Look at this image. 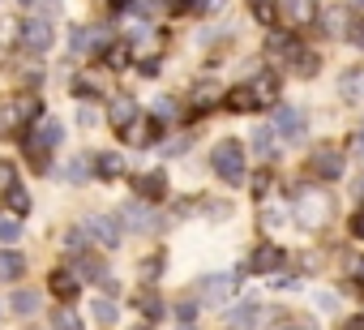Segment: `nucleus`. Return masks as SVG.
<instances>
[{
    "label": "nucleus",
    "mask_w": 364,
    "mask_h": 330,
    "mask_svg": "<svg viewBox=\"0 0 364 330\" xmlns=\"http://www.w3.org/2000/svg\"><path fill=\"white\" fill-rule=\"evenodd\" d=\"M236 292V275H206L202 279V296L206 300H228Z\"/></svg>",
    "instance_id": "obj_16"
},
{
    "label": "nucleus",
    "mask_w": 364,
    "mask_h": 330,
    "mask_svg": "<svg viewBox=\"0 0 364 330\" xmlns=\"http://www.w3.org/2000/svg\"><path fill=\"white\" fill-rule=\"evenodd\" d=\"M86 236H95L99 249H116L120 245V223L107 219V215H95V219H86Z\"/></svg>",
    "instance_id": "obj_11"
},
{
    "label": "nucleus",
    "mask_w": 364,
    "mask_h": 330,
    "mask_svg": "<svg viewBox=\"0 0 364 330\" xmlns=\"http://www.w3.org/2000/svg\"><path fill=\"white\" fill-rule=\"evenodd\" d=\"M120 223H124L129 232H154V228H159V219L150 215V206H146L141 198H137V202H129V206L120 211Z\"/></svg>",
    "instance_id": "obj_12"
},
{
    "label": "nucleus",
    "mask_w": 364,
    "mask_h": 330,
    "mask_svg": "<svg viewBox=\"0 0 364 330\" xmlns=\"http://www.w3.org/2000/svg\"><path fill=\"white\" fill-rule=\"evenodd\" d=\"M65 176H69L73 185H82V181L90 176V159H86V154H77V159L69 163V168H65Z\"/></svg>",
    "instance_id": "obj_30"
},
{
    "label": "nucleus",
    "mask_w": 364,
    "mask_h": 330,
    "mask_svg": "<svg viewBox=\"0 0 364 330\" xmlns=\"http://www.w3.org/2000/svg\"><path fill=\"white\" fill-rule=\"evenodd\" d=\"M338 95L347 103H364V69H347L343 82H338Z\"/></svg>",
    "instance_id": "obj_18"
},
{
    "label": "nucleus",
    "mask_w": 364,
    "mask_h": 330,
    "mask_svg": "<svg viewBox=\"0 0 364 330\" xmlns=\"http://www.w3.org/2000/svg\"><path fill=\"white\" fill-rule=\"evenodd\" d=\"M43 112V103L35 99V95H18V99H5L0 103V137H14V133H22L35 116Z\"/></svg>",
    "instance_id": "obj_3"
},
{
    "label": "nucleus",
    "mask_w": 364,
    "mask_h": 330,
    "mask_svg": "<svg viewBox=\"0 0 364 330\" xmlns=\"http://www.w3.org/2000/svg\"><path fill=\"white\" fill-rule=\"evenodd\" d=\"M26 5H31V9H35L39 18H52V9H56V5H52V0H26Z\"/></svg>",
    "instance_id": "obj_38"
},
{
    "label": "nucleus",
    "mask_w": 364,
    "mask_h": 330,
    "mask_svg": "<svg viewBox=\"0 0 364 330\" xmlns=\"http://www.w3.org/2000/svg\"><path fill=\"white\" fill-rule=\"evenodd\" d=\"M176 5V14H210L219 0H171Z\"/></svg>",
    "instance_id": "obj_27"
},
{
    "label": "nucleus",
    "mask_w": 364,
    "mask_h": 330,
    "mask_svg": "<svg viewBox=\"0 0 364 330\" xmlns=\"http://www.w3.org/2000/svg\"><path fill=\"white\" fill-rule=\"evenodd\" d=\"M5 211H9L14 219L31 211V193H26V189H22L18 181H14V185H5Z\"/></svg>",
    "instance_id": "obj_20"
},
{
    "label": "nucleus",
    "mask_w": 364,
    "mask_h": 330,
    "mask_svg": "<svg viewBox=\"0 0 364 330\" xmlns=\"http://www.w3.org/2000/svg\"><path fill=\"white\" fill-rule=\"evenodd\" d=\"M253 150H257L262 159H274L279 146H274V129H270V124H257V129H253Z\"/></svg>",
    "instance_id": "obj_24"
},
{
    "label": "nucleus",
    "mask_w": 364,
    "mask_h": 330,
    "mask_svg": "<svg viewBox=\"0 0 364 330\" xmlns=\"http://www.w3.org/2000/svg\"><path fill=\"white\" fill-rule=\"evenodd\" d=\"M22 39V26L18 22H5V26H0V48H14Z\"/></svg>",
    "instance_id": "obj_33"
},
{
    "label": "nucleus",
    "mask_w": 364,
    "mask_h": 330,
    "mask_svg": "<svg viewBox=\"0 0 364 330\" xmlns=\"http://www.w3.org/2000/svg\"><path fill=\"white\" fill-rule=\"evenodd\" d=\"M266 52H270L274 60L291 65V69H296V65L304 60V48H300V39H296V35H279V31H274V35L266 39Z\"/></svg>",
    "instance_id": "obj_9"
},
{
    "label": "nucleus",
    "mask_w": 364,
    "mask_h": 330,
    "mask_svg": "<svg viewBox=\"0 0 364 330\" xmlns=\"http://www.w3.org/2000/svg\"><path fill=\"white\" fill-rule=\"evenodd\" d=\"M291 215H296V223L300 228H326L330 223V215H334V198L326 193V189H300L296 193V202H291Z\"/></svg>",
    "instance_id": "obj_2"
},
{
    "label": "nucleus",
    "mask_w": 364,
    "mask_h": 330,
    "mask_svg": "<svg viewBox=\"0 0 364 330\" xmlns=\"http://www.w3.org/2000/svg\"><path fill=\"white\" fill-rule=\"evenodd\" d=\"M266 317H274V313H266V309H262V304H253V300H245L240 309H232V321H236V326H245V330H257Z\"/></svg>",
    "instance_id": "obj_17"
},
{
    "label": "nucleus",
    "mask_w": 364,
    "mask_h": 330,
    "mask_svg": "<svg viewBox=\"0 0 364 330\" xmlns=\"http://www.w3.org/2000/svg\"><path fill=\"white\" fill-rule=\"evenodd\" d=\"M18 181V172H14V163H0V189H5V185H14Z\"/></svg>",
    "instance_id": "obj_40"
},
{
    "label": "nucleus",
    "mask_w": 364,
    "mask_h": 330,
    "mask_svg": "<svg viewBox=\"0 0 364 330\" xmlns=\"http://www.w3.org/2000/svg\"><path fill=\"white\" fill-rule=\"evenodd\" d=\"M351 236H355V240H364V206L351 215Z\"/></svg>",
    "instance_id": "obj_39"
},
{
    "label": "nucleus",
    "mask_w": 364,
    "mask_h": 330,
    "mask_svg": "<svg viewBox=\"0 0 364 330\" xmlns=\"http://www.w3.org/2000/svg\"><path fill=\"white\" fill-rule=\"evenodd\" d=\"M150 137H154V124H150V120H141V124L133 120V124L124 129V142H129V146H146Z\"/></svg>",
    "instance_id": "obj_26"
},
{
    "label": "nucleus",
    "mask_w": 364,
    "mask_h": 330,
    "mask_svg": "<svg viewBox=\"0 0 364 330\" xmlns=\"http://www.w3.org/2000/svg\"><path fill=\"white\" fill-rule=\"evenodd\" d=\"M95 317H99L103 326H112V321H116V304H112L107 296H99V300H95Z\"/></svg>",
    "instance_id": "obj_32"
},
{
    "label": "nucleus",
    "mask_w": 364,
    "mask_h": 330,
    "mask_svg": "<svg viewBox=\"0 0 364 330\" xmlns=\"http://www.w3.org/2000/svg\"><path fill=\"white\" fill-rule=\"evenodd\" d=\"M22 270H26V262H22L14 249H0V283H14V279H22Z\"/></svg>",
    "instance_id": "obj_21"
},
{
    "label": "nucleus",
    "mask_w": 364,
    "mask_h": 330,
    "mask_svg": "<svg viewBox=\"0 0 364 330\" xmlns=\"http://www.w3.org/2000/svg\"><path fill=\"white\" fill-rule=\"evenodd\" d=\"M274 287H283V292H296V287H300V279H296V275H274Z\"/></svg>",
    "instance_id": "obj_37"
},
{
    "label": "nucleus",
    "mask_w": 364,
    "mask_h": 330,
    "mask_svg": "<svg viewBox=\"0 0 364 330\" xmlns=\"http://www.w3.org/2000/svg\"><path fill=\"white\" fill-rule=\"evenodd\" d=\"M274 9H279V22L300 31V26H309L317 18V0H274Z\"/></svg>",
    "instance_id": "obj_7"
},
{
    "label": "nucleus",
    "mask_w": 364,
    "mask_h": 330,
    "mask_svg": "<svg viewBox=\"0 0 364 330\" xmlns=\"http://www.w3.org/2000/svg\"><path fill=\"white\" fill-rule=\"evenodd\" d=\"M18 236H22V223H18L9 211H0V240L9 245V240H18Z\"/></svg>",
    "instance_id": "obj_28"
},
{
    "label": "nucleus",
    "mask_w": 364,
    "mask_h": 330,
    "mask_svg": "<svg viewBox=\"0 0 364 330\" xmlns=\"http://www.w3.org/2000/svg\"><path fill=\"white\" fill-rule=\"evenodd\" d=\"M133 120H137V103H133V99H129V95H116V99H112V103H107V124H112V129H120V133H124V129H129V124H133Z\"/></svg>",
    "instance_id": "obj_14"
},
{
    "label": "nucleus",
    "mask_w": 364,
    "mask_h": 330,
    "mask_svg": "<svg viewBox=\"0 0 364 330\" xmlns=\"http://www.w3.org/2000/svg\"><path fill=\"white\" fill-rule=\"evenodd\" d=\"M274 330H317L313 321H283V326H274Z\"/></svg>",
    "instance_id": "obj_44"
},
{
    "label": "nucleus",
    "mask_w": 364,
    "mask_h": 330,
    "mask_svg": "<svg viewBox=\"0 0 364 330\" xmlns=\"http://www.w3.org/2000/svg\"><path fill=\"white\" fill-rule=\"evenodd\" d=\"M360 150H364V133H360Z\"/></svg>",
    "instance_id": "obj_48"
},
{
    "label": "nucleus",
    "mask_w": 364,
    "mask_h": 330,
    "mask_svg": "<svg viewBox=\"0 0 364 330\" xmlns=\"http://www.w3.org/2000/svg\"><path fill=\"white\" fill-rule=\"evenodd\" d=\"M60 137H65V124L56 120V116H48V112H39L35 120H31V133H26V163L31 168H48L52 163V150L60 146Z\"/></svg>",
    "instance_id": "obj_1"
},
{
    "label": "nucleus",
    "mask_w": 364,
    "mask_h": 330,
    "mask_svg": "<svg viewBox=\"0 0 364 330\" xmlns=\"http://www.w3.org/2000/svg\"><path fill=\"white\" fill-rule=\"evenodd\" d=\"M279 266H283V249H274V245H257V249L249 253V262H245L249 275H270V270H279Z\"/></svg>",
    "instance_id": "obj_13"
},
{
    "label": "nucleus",
    "mask_w": 364,
    "mask_h": 330,
    "mask_svg": "<svg viewBox=\"0 0 364 330\" xmlns=\"http://www.w3.org/2000/svg\"><path fill=\"white\" fill-rule=\"evenodd\" d=\"M77 287H82V279H77L73 270H56V275H52V292H56L60 300H73Z\"/></svg>",
    "instance_id": "obj_22"
},
{
    "label": "nucleus",
    "mask_w": 364,
    "mask_h": 330,
    "mask_svg": "<svg viewBox=\"0 0 364 330\" xmlns=\"http://www.w3.org/2000/svg\"><path fill=\"white\" fill-rule=\"evenodd\" d=\"M338 330H364V317H347V321H343Z\"/></svg>",
    "instance_id": "obj_45"
},
{
    "label": "nucleus",
    "mask_w": 364,
    "mask_h": 330,
    "mask_svg": "<svg viewBox=\"0 0 364 330\" xmlns=\"http://www.w3.org/2000/svg\"><path fill=\"white\" fill-rule=\"evenodd\" d=\"M99 35H103V31H95V26H77V31L69 35V48H73V52H95V48H99V43H95Z\"/></svg>",
    "instance_id": "obj_23"
},
{
    "label": "nucleus",
    "mask_w": 364,
    "mask_h": 330,
    "mask_svg": "<svg viewBox=\"0 0 364 330\" xmlns=\"http://www.w3.org/2000/svg\"><path fill=\"white\" fill-rule=\"evenodd\" d=\"M215 99H219V90H215V86H198V95H193V103H198V107H206V103H215Z\"/></svg>",
    "instance_id": "obj_34"
},
{
    "label": "nucleus",
    "mask_w": 364,
    "mask_h": 330,
    "mask_svg": "<svg viewBox=\"0 0 364 330\" xmlns=\"http://www.w3.org/2000/svg\"><path fill=\"white\" fill-rule=\"evenodd\" d=\"M279 73H257V78H249L245 82V90H249V107L253 112H262V107H274L279 103Z\"/></svg>",
    "instance_id": "obj_5"
},
{
    "label": "nucleus",
    "mask_w": 364,
    "mask_h": 330,
    "mask_svg": "<svg viewBox=\"0 0 364 330\" xmlns=\"http://www.w3.org/2000/svg\"><path fill=\"white\" fill-rule=\"evenodd\" d=\"M193 313H198V309H193V304H189V300H185V304H176V317H180V321H185V326H189V321H193Z\"/></svg>",
    "instance_id": "obj_43"
},
{
    "label": "nucleus",
    "mask_w": 364,
    "mask_h": 330,
    "mask_svg": "<svg viewBox=\"0 0 364 330\" xmlns=\"http://www.w3.org/2000/svg\"><path fill=\"white\" fill-rule=\"evenodd\" d=\"M171 112H176V103H171V99H159V103H154V116H159V120H167Z\"/></svg>",
    "instance_id": "obj_41"
},
{
    "label": "nucleus",
    "mask_w": 364,
    "mask_h": 330,
    "mask_svg": "<svg viewBox=\"0 0 364 330\" xmlns=\"http://www.w3.org/2000/svg\"><path fill=\"white\" fill-rule=\"evenodd\" d=\"M137 309L150 313V317H159V313H163V300H159L154 292H137Z\"/></svg>",
    "instance_id": "obj_31"
},
{
    "label": "nucleus",
    "mask_w": 364,
    "mask_h": 330,
    "mask_svg": "<svg viewBox=\"0 0 364 330\" xmlns=\"http://www.w3.org/2000/svg\"><path fill=\"white\" fill-rule=\"evenodd\" d=\"M351 279H355V287L364 292V257H355V262H351Z\"/></svg>",
    "instance_id": "obj_42"
},
{
    "label": "nucleus",
    "mask_w": 364,
    "mask_h": 330,
    "mask_svg": "<svg viewBox=\"0 0 364 330\" xmlns=\"http://www.w3.org/2000/svg\"><path fill=\"white\" fill-rule=\"evenodd\" d=\"M22 48L35 52V56H43V52L52 48V22H48V18H31V22H22Z\"/></svg>",
    "instance_id": "obj_8"
},
{
    "label": "nucleus",
    "mask_w": 364,
    "mask_h": 330,
    "mask_svg": "<svg viewBox=\"0 0 364 330\" xmlns=\"http://www.w3.org/2000/svg\"><path fill=\"white\" fill-rule=\"evenodd\" d=\"M90 168H95V172H99L103 181H116V176H124V159H120L116 150H103V154H99V159L90 163Z\"/></svg>",
    "instance_id": "obj_19"
},
{
    "label": "nucleus",
    "mask_w": 364,
    "mask_h": 330,
    "mask_svg": "<svg viewBox=\"0 0 364 330\" xmlns=\"http://www.w3.org/2000/svg\"><path fill=\"white\" fill-rule=\"evenodd\" d=\"M270 129H274L279 137H291V142H300V137H304V129H309V120H304V112H300V107H279Z\"/></svg>",
    "instance_id": "obj_10"
},
{
    "label": "nucleus",
    "mask_w": 364,
    "mask_h": 330,
    "mask_svg": "<svg viewBox=\"0 0 364 330\" xmlns=\"http://www.w3.org/2000/svg\"><path fill=\"white\" fill-rule=\"evenodd\" d=\"M210 168L219 172V181H228V185H245V146L240 142H219L215 150H210Z\"/></svg>",
    "instance_id": "obj_4"
},
{
    "label": "nucleus",
    "mask_w": 364,
    "mask_h": 330,
    "mask_svg": "<svg viewBox=\"0 0 364 330\" xmlns=\"http://www.w3.org/2000/svg\"><path fill=\"white\" fill-rule=\"evenodd\" d=\"M137 330H146V326H137Z\"/></svg>",
    "instance_id": "obj_49"
},
{
    "label": "nucleus",
    "mask_w": 364,
    "mask_h": 330,
    "mask_svg": "<svg viewBox=\"0 0 364 330\" xmlns=\"http://www.w3.org/2000/svg\"><path fill=\"white\" fill-rule=\"evenodd\" d=\"M185 330H189V326H185Z\"/></svg>",
    "instance_id": "obj_50"
},
{
    "label": "nucleus",
    "mask_w": 364,
    "mask_h": 330,
    "mask_svg": "<svg viewBox=\"0 0 364 330\" xmlns=\"http://www.w3.org/2000/svg\"><path fill=\"white\" fill-rule=\"evenodd\" d=\"M309 172H313L317 181H338V176H343V154H338V146H313Z\"/></svg>",
    "instance_id": "obj_6"
},
{
    "label": "nucleus",
    "mask_w": 364,
    "mask_h": 330,
    "mask_svg": "<svg viewBox=\"0 0 364 330\" xmlns=\"http://www.w3.org/2000/svg\"><path fill=\"white\" fill-rule=\"evenodd\" d=\"M347 39H351L355 48H364V22H347Z\"/></svg>",
    "instance_id": "obj_36"
},
{
    "label": "nucleus",
    "mask_w": 364,
    "mask_h": 330,
    "mask_svg": "<svg viewBox=\"0 0 364 330\" xmlns=\"http://www.w3.org/2000/svg\"><path fill=\"white\" fill-rule=\"evenodd\" d=\"M133 189H137L141 202H159L167 193V181H163V172H137L133 176Z\"/></svg>",
    "instance_id": "obj_15"
},
{
    "label": "nucleus",
    "mask_w": 364,
    "mask_h": 330,
    "mask_svg": "<svg viewBox=\"0 0 364 330\" xmlns=\"http://www.w3.org/2000/svg\"><path fill=\"white\" fill-rule=\"evenodd\" d=\"M124 60H129V48H124V43H116V48L107 52V65H116V69H120Z\"/></svg>",
    "instance_id": "obj_35"
},
{
    "label": "nucleus",
    "mask_w": 364,
    "mask_h": 330,
    "mask_svg": "<svg viewBox=\"0 0 364 330\" xmlns=\"http://www.w3.org/2000/svg\"><path fill=\"white\" fill-rule=\"evenodd\" d=\"M9 304H14V313H22V317H35V313H39V296H35V292H14Z\"/></svg>",
    "instance_id": "obj_25"
},
{
    "label": "nucleus",
    "mask_w": 364,
    "mask_h": 330,
    "mask_svg": "<svg viewBox=\"0 0 364 330\" xmlns=\"http://www.w3.org/2000/svg\"><path fill=\"white\" fill-rule=\"evenodd\" d=\"M355 9H364V0H355Z\"/></svg>",
    "instance_id": "obj_47"
},
{
    "label": "nucleus",
    "mask_w": 364,
    "mask_h": 330,
    "mask_svg": "<svg viewBox=\"0 0 364 330\" xmlns=\"http://www.w3.org/2000/svg\"><path fill=\"white\" fill-rule=\"evenodd\" d=\"M112 5H116V9H124V5H133V0H112Z\"/></svg>",
    "instance_id": "obj_46"
},
{
    "label": "nucleus",
    "mask_w": 364,
    "mask_h": 330,
    "mask_svg": "<svg viewBox=\"0 0 364 330\" xmlns=\"http://www.w3.org/2000/svg\"><path fill=\"white\" fill-rule=\"evenodd\" d=\"M52 330H82V321H77L73 309H56L52 313Z\"/></svg>",
    "instance_id": "obj_29"
}]
</instances>
